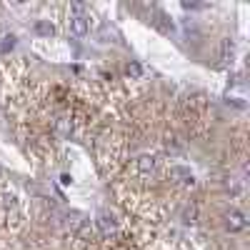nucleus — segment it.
I'll use <instances>...</instances> for the list:
<instances>
[{
  "label": "nucleus",
  "mask_w": 250,
  "mask_h": 250,
  "mask_svg": "<svg viewBox=\"0 0 250 250\" xmlns=\"http://www.w3.org/2000/svg\"><path fill=\"white\" fill-rule=\"evenodd\" d=\"M70 130H73V120H70L68 115H62V118L55 120V133H58L60 138H68Z\"/></svg>",
  "instance_id": "20e7f679"
},
{
  "label": "nucleus",
  "mask_w": 250,
  "mask_h": 250,
  "mask_svg": "<svg viewBox=\"0 0 250 250\" xmlns=\"http://www.w3.org/2000/svg\"><path fill=\"white\" fill-rule=\"evenodd\" d=\"M135 165H138V170H140V173H150V170L155 168V160H153L150 155H140Z\"/></svg>",
  "instance_id": "39448f33"
},
{
  "label": "nucleus",
  "mask_w": 250,
  "mask_h": 250,
  "mask_svg": "<svg viewBox=\"0 0 250 250\" xmlns=\"http://www.w3.org/2000/svg\"><path fill=\"white\" fill-rule=\"evenodd\" d=\"M38 30L45 35H53V25H48V23H38Z\"/></svg>",
  "instance_id": "6e6552de"
},
{
  "label": "nucleus",
  "mask_w": 250,
  "mask_h": 250,
  "mask_svg": "<svg viewBox=\"0 0 250 250\" xmlns=\"http://www.w3.org/2000/svg\"><path fill=\"white\" fill-rule=\"evenodd\" d=\"M98 230H100L103 235H105V238H110V235H115V233H118V223H115L110 215L103 213V215L98 218Z\"/></svg>",
  "instance_id": "f257e3e1"
},
{
  "label": "nucleus",
  "mask_w": 250,
  "mask_h": 250,
  "mask_svg": "<svg viewBox=\"0 0 250 250\" xmlns=\"http://www.w3.org/2000/svg\"><path fill=\"white\" fill-rule=\"evenodd\" d=\"M125 73H128L130 78H140V75H143L140 62H128V65H125Z\"/></svg>",
  "instance_id": "423d86ee"
},
{
  "label": "nucleus",
  "mask_w": 250,
  "mask_h": 250,
  "mask_svg": "<svg viewBox=\"0 0 250 250\" xmlns=\"http://www.w3.org/2000/svg\"><path fill=\"white\" fill-rule=\"evenodd\" d=\"M68 25H70V33L73 35H85L88 33V18L85 15H73Z\"/></svg>",
  "instance_id": "7ed1b4c3"
},
{
  "label": "nucleus",
  "mask_w": 250,
  "mask_h": 250,
  "mask_svg": "<svg viewBox=\"0 0 250 250\" xmlns=\"http://www.w3.org/2000/svg\"><path fill=\"white\" fill-rule=\"evenodd\" d=\"M225 223H228V230L230 233H240L243 228H245V218H243V213H238V210H230L225 215Z\"/></svg>",
  "instance_id": "f03ea898"
},
{
  "label": "nucleus",
  "mask_w": 250,
  "mask_h": 250,
  "mask_svg": "<svg viewBox=\"0 0 250 250\" xmlns=\"http://www.w3.org/2000/svg\"><path fill=\"white\" fill-rule=\"evenodd\" d=\"M195 218H198V208H195V205L185 208V213H183V220H185V223H195Z\"/></svg>",
  "instance_id": "0eeeda50"
}]
</instances>
